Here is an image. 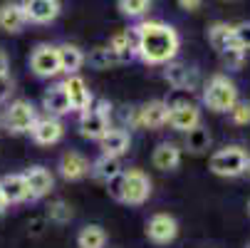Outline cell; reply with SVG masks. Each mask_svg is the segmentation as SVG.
<instances>
[{"mask_svg":"<svg viewBox=\"0 0 250 248\" xmlns=\"http://www.w3.org/2000/svg\"><path fill=\"white\" fill-rule=\"evenodd\" d=\"M136 57H141L146 65H168L178 55L181 38L178 32L159 20L139 23L136 27Z\"/></svg>","mask_w":250,"mask_h":248,"instance_id":"obj_1","label":"cell"},{"mask_svg":"<svg viewBox=\"0 0 250 248\" xmlns=\"http://www.w3.org/2000/svg\"><path fill=\"white\" fill-rule=\"evenodd\" d=\"M238 102V87L226 75H213L203 87V104L213 112H230Z\"/></svg>","mask_w":250,"mask_h":248,"instance_id":"obj_2","label":"cell"},{"mask_svg":"<svg viewBox=\"0 0 250 248\" xmlns=\"http://www.w3.org/2000/svg\"><path fill=\"white\" fill-rule=\"evenodd\" d=\"M119 194H122V199H119L122 203L141 206L151 196V179L141 169L122 171V176H119Z\"/></svg>","mask_w":250,"mask_h":248,"instance_id":"obj_3","label":"cell"},{"mask_svg":"<svg viewBox=\"0 0 250 248\" xmlns=\"http://www.w3.org/2000/svg\"><path fill=\"white\" fill-rule=\"evenodd\" d=\"M109 110H112V104L106 99H94L92 107L80 114V134L84 139L99 141L109 132Z\"/></svg>","mask_w":250,"mask_h":248,"instance_id":"obj_4","label":"cell"},{"mask_svg":"<svg viewBox=\"0 0 250 248\" xmlns=\"http://www.w3.org/2000/svg\"><path fill=\"white\" fill-rule=\"evenodd\" d=\"M248 157L243 147H223L210 157V171L216 176H240L245 174Z\"/></svg>","mask_w":250,"mask_h":248,"instance_id":"obj_5","label":"cell"},{"mask_svg":"<svg viewBox=\"0 0 250 248\" xmlns=\"http://www.w3.org/2000/svg\"><path fill=\"white\" fill-rule=\"evenodd\" d=\"M35 122H38V110L27 99H15L5 110V129L10 134H30Z\"/></svg>","mask_w":250,"mask_h":248,"instance_id":"obj_6","label":"cell"},{"mask_svg":"<svg viewBox=\"0 0 250 248\" xmlns=\"http://www.w3.org/2000/svg\"><path fill=\"white\" fill-rule=\"evenodd\" d=\"M30 69L38 77L50 80L60 75V57H57V47L55 45H38L30 52Z\"/></svg>","mask_w":250,"mask_h":248,"instance_id":"obj_7","label":"cell"},{"mask_svg":"<svg viewBox=\"0 0 250 248\" xmlns=\"http://www.w3.org/2000/svg\"><path fill=\"white\" fill-rule=\"evenodd\" d=\"M201 124V110L191 102H168V127L176 132H188Z\"/></svg>","mask_w":250,"mask_h":248,"instance_id":"obj_8","label":"cell"},{"mask_svg":"<svg viewBox=\"0 0 250 248\" xmlns=\"http://www.w3.org/2000/svg\"><path fill=\"white\" fill-rule=\"evenodd\" d=\"M62 87H64V94L69 99L72 112H80L82 114V112H87L92 104H94V94H92V90L87 87V82L80 75H67L64 82H62Z\"/></svg>","mask_w":250,"mask_h":248,"instance_id":"obj_9","label":"cell"},{"mask_svg":"<svg viewBox=\"0 0 250 248\" xmlns=\"http://www.w3.org/2000/svg\"><path fill=\"white\" fill-rule=\"evenodd\" d=\"M62 134H64L62 122H60L57 117H50V114L38 117V122H35L32 129H30L32 141H35V144H40V147H52V144H57V141L62 139Z\"/></svg>","mask_w":250,"mask_h":248,"instance_id":"obj_10","label":"cell"},{"mask_svg":"<svg viewBox=\"0 0 250 248\" xmlns=\"http://www.w3.org/2000/svg\"><path fill=\"white\" fill-rule=\"evenodd\" d=\"M22 10H25V18L27 23H35V25H47L52 23L62 5H60V0H22Z\"/></svg>","mask_w":250,"mask_h":248,"instance_id":"obj_11","label":"cell"},{"mask_svg":"<svg viewBox=\"0 0 250 248\" xmlns=\"http://www.w3.org/2000/svg\"><path fill=\"white\" fill-rule=\"evenodd\" d=\"M146 236H149V241H154L159 246H166L178 236V224L168 214H154L146 221Z\"/></svg>","mask_w":250,"mask_h":248,"instance_id":"obj_12","label":"cell"},{"mask_svg":"<svg viewBox=\"0 0 250 248\" xmlns=\"http://www.w3.org/2000/svg\"><path fill=\"white\" fill-rule=\"evenodd\" d=\"M25 181H27V191H30V201H38L42 196H47L55 189V176L50 169L45 166H30L25 171Z\"/></svg>","mask_w":250,"mask_h":248,"instance_id":"obj_13","label":"cell"},{"mask_svg":"<svg viewBox=\"0 0 250 248\" xmlns=\"http://www.w3.org/2000/svg\"><path fill=\"white\" fill-rule=\"evenodd\" d=\"M164 67H166L164 69V77H166V82L173 90L186 92V90H196L198 87V72H196V69H191L186 65H178V62H168Z\"/></svg>","mask_w":250,"mask_h":248,"instance_id":"obj_14","label":"cell"},{"mask_svg":"<svg viewBox=\"0 0 250 248\" xmlns=\"http://www.w3.org/2000/svg\"><path fill=\"white\" fill-rule=\"evenodd\" d=\"M0 196L5 199V203H22L30 201V191H27V181L25 174H5L0 176Z\"/></svg>","mask_w":250,"mask_h":248,"instance_id":"obj_15","label":"cell"},{"mask_svg":"<svg viewBox=\"0 0 250 248\" xmlns=\"http://www.w3.org/2000/svg\"><path fill=\"white\" fill-rule=\"evenodd\" d=\"M92 164L84 154L80 152H64L62 159H60V174H62V179L64 181H80L84 179V176L89 174Z\"/></svg>","mask_w":250,"mask_h":248,"instance_id":"obj_16","label":"cell"},{"mask_svg":"<svg viewBox=\"0 0 250 248\" xmlns=\"http://www.w3.org/2000/svg\"><path fill=\"white\" fill-rule=\"evenodd\" d=\"M164 124H168V102L154 99V102H146L139 107V127L159 129Z\"/></svg>","mask_w":250,"mask_h":248,"instance_id":"obj_17","label":"cell"},{"mask_svg":"<svg viewBox=\"0 0 250 248\" xmlns=\"http://www.w3.org/2000/svg\"><path fill=\"white\" fill-rule=\"evenodd\" d=\"M151 164L159 171L178 169V164H181V149H178V144H173V141H161V144L154 149V154H151Z\"/></svg>","mask_w":250,"mask_h":248,"instance_id":"obj_18","label":"cell"},{"mask_svg":"<svg viewBox=\"0 0 250 248\" xmlns=\"http://www.w3.org/2000/svg\"><path fill=\"white\" fill-rule=\"evenodd\" d=\"M122 171H124L122 159L119 157H106V154H102L97 161H92V169H89V174L102 184L114 181L117 176H122Z\"/></svg>","mask_w":250,"mask_h":248,"instance_id":"obj_19","label":"cell"},{"mask_svg":"<svg viewBox=\"0 0 250 248\" xmlns=\"http://www.w3.org/2000/svg\"><path fill=\"white\" fill-rule=\"evenodd\" d=\"M129 144H131V136H129L126 129H112L109 127V132L99 139L102 154H106V157H122V154H126Z\"/></svg>","mask_w":250,"mask_h":248,"instance_id":"obj_20","label":"cell"},{"mask_svg":"<svg viewBox=\"0 0 250 248\" xmlns=\"http://www.w3.org/2000/svg\"><path fill=\"white\" fill-rule=\"evenodd\" d=\"M42 110H45L50 117H57V119L72 112V107H69V99H67L62 85H55V87H50V90L45 92V97H42Z\"/></svg>","mask_w":250,"mask_h":248,"instance_id":"obj_21","label":"cell"},{"mask_svg":"<svg viewBox=\"0 0 250 248\" xmlns=\"http://www.w3.org/2000/svg\"><path fill=\"white\" fill-rule=\"evenodd\" d=\"M27 18H25V10L20 3H13V0H8V3L0 5V30L5 32H20L25 27Z\"/></svg>","mask_w":250,"mask_h":248,"instance_id":"obj_22","label":"cell"},{"mask_svg":"<svg viewBox=\"0 0 250 248\" xmlns=\"http://www.w3.org/2000/svg\"><path fill=\"white\" fill-rule=\"evenodd\" d=\"M57 57H60V72H64V75H77V69L87 62L84 52L77 45H69V43L57 47Z\"/></svg>","mask_w":250,"mask_h":248,"instance_id":"obj_23","label":"cell"},{"mask_svg":"<svg viewBox=\"0 0 250 248\" xmlns=\"http://www.w3.org/2000/svg\"><path fill=\"white\" fill-rule=\"evenodd\" d=\"M109 47L119 55L122 62H129L131 57H136V30H122L117 35H112Z\"/></svg>","mask_w":250,"mask_h":248,"instance_id":"obj_24","label":"cell"},{"mask_svg":"<svg viewBox=\"0 0 250 248\" xmlns=\"http://www.w3.org/2000/svg\"><path fill=\"white\" fill-rule=\"evenodd\" d=\"M208 43L216 47L218 52H226L230 47H235V40H233V25L228 23H216L208 27Z\"/></svg>","mask_w":250,"mask_h":248,"instance_id":"obj_25","label":"cell"},{"mask_svg":"<svg viewBox=\"0 0 250 248\" xmlns=\"http://www.w3.org/2000/svg\"><path fill=\"white\" fill-rule=\"evenodd\" d=\"M77 246H80V248H104V246H106V233H104V228L97 226V224L82 226L80 233H77Z\"/></svg>","mask_w":250,"mask_h":248,"instance_id":"obj_26","label":"cell"},{"mask_svg":"<svg viewBox=\"0 0 250 248\" xmlns=\"http://www.w3.org/2000/svg\"><path fill=\"white\" fill-rule=\"evenodd\" d=\"M184 147H186L188 152H193V154H203V152L210 147V132H208L206 127H201V124L193 127V129H188Z\"/></svg>","mask_w":250,"mask_h":248,"instance_id":"obj_27","label":"cell"},{"mask_svg":"<svg viewBox=\"0 0 250 248\" xmlns=\"http://www.w3.org/2000/svg\"><path fill=\"white\" fill-rule=\"evenodd\" d=\"M87 62L94 67V69H106V67H112V65H119V55L106 45V47H94L87 57Z\"/></svg>","mask_w":250,"mask_h":248,"instance_id":"obj_28","label":"cell"},{"mask_svg":"<svg viewBox=\"0 0 250 248\" xmlns=\"http://www.w3.org/2000/svg\"><path fill=\"white\" fill-rule=\"evenodd\" d=\"M47 219L52 221V224H69L72 221V208H69V203H64V201H52L50 206H47Z\"/></svg>","mask_w":250,"mask_h":248,"instance_id":"obj_29","label":"cell"},{"mask_svg":"<svg viewBox=\"0 0 250 248\" xmlns=\"http://www.w3.org/2000/svg\"><path fill=\"white\" fill-rule=\"evenodd\" d=\"M151 8V0H119V10L126 18H141Z\"/></svg>","mask_w":250,"mask_h":248,"instance_id":"obj_30","label":"cell"},{"mask_svg":"<svg viewBox=\"0 0 250 248\" xmlns=\"http://www.w3.org/2000/svg\"><path fill=\"white\" fill-rule=\"evenodd\" d=\"M233 40H235V47L238 50H250V23H240V25H233Z\"/></svg>","mask_w":250,"mask_h":248,"instance_id":"obj_31","label":"cell"},{"mask_svg":"<svg viewBox=\"0 0 250 248\" xmlns=\"http://www.w3.org/2000/svg\"><path fill=\"white\" fill-rule=\"evenodd\" d=\"M228 114H230L233 124H250V102H240L238 99Z\"/></svg>","mask_w":250,"mask_h":248,"instance_id":"obj_32","label":"cell"},{"mask_svg":"<svg viewBox=\"0 0 250 248\" xmlns=\"http://www.w3.org/2000/svg\"><path fill=\"white\" fill-rule=\"evenodd\" d=\"M221 57H223V65H226L228 69H238V67L243 65V60H245V52L238 50V47H230V50L221 52Z\"/></svg>","mask_w":250,"mask_h":248,"instance_id":"obj_33","label":"cell"},{"mask_svg":"<svg viewBox=\"0 0 250 248\" xmlns=\"http://www.w3.org/2000/svg\"><path fill=\"white\" fill-rule=\"evenodd\" d=\"M13 92V77L5 72V75H0V102H5Z\"/></svg>","mask_w":250,"mask_h":248,"instance_id":"obj_34","label":"cell"},{"mask_svg":"<svg viewBox=\"0 0 250 248\" xmlns=\"http://www.w3.org/2000/svg\"><path fill=\"white\" fill-rule=\"evenodd\" d=\"M178 5L191 13V10H198V8L203 5V0H178Z\"/></svg>","mask_w":250,"mask_h":248,"instance_id":"obj_35","label":"cell"},{"mask_svg":"<svg viewBox=\"0 0 250 248\" xmlns=\"http://www.w3.org/2000/svg\"><path fill=\"white\" fill-rule=\"evenodd\" d=\"M8 72V55L0 50V75H5Z\"/></svg>","mask_w":250,"mask_h":248,"instance_id":"obj_36","label":"cell"},{"mask_svg":"<svg viewBox=\"0 0 250 248\" xmlns=\"http://www.w3.org/2000/svg\"><path fill=\"white\" fill-rule=\"evenodd\" d=\"M5 206H8V203H5V199L0 196V216H3V211H5Z\"/></svg>","mask_w":250,"mask_h":248,"instance_id":"obj_37","label":"cell"},{"mask_svg":"<svg viewBox=\"0 0 250 248\" xmlns=\"http://www.w3.org/2000/svg\"><path fill=\"white\" fill-rule=\"evenodd\" d=\"M245 174L250 176V157H248V166H245Z\"/></svg>","mask_w":250,"mask_h":248,"instance_id":"obj_38","label":"cell"},{"mask_svg":"<svg viewBox=\"0 0 250 248\" xmlns=\"http://www.w3.org/2000/svg\"><path fill=\"white\" fill-rule=\"evenodd\" d=\"M248 211H250V206H248Z\"/></svg>","mask_w":250,"mask_h":248,"instance_id":"obj_39","label":"cell"}]
</instances>
